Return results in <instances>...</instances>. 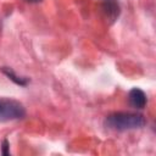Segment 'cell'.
<instances>
[{
  "instance_id": "6da1fadb",
  "label": "cell",
  "mask_w": 156,
  "mask_h": 156,
  "mask_svg": "<svg viewBox=\"0 0 156 156\" xmlns=\"http://www.w3.org/2000/svg\"><path fill=\"white\" fill-rule=\"evenodd\" d=\"M146 119L140 113L132 112H115L106 117L105 126L115 130H129L144 127Z\"/></svg>"
},
{
  "instance_id": "7a4b0ae2",
  "label": "cell",
  "mask_w": 156,
  "mask_h": 156,
  "mask_svg": "<svg viewBox=\"0 0 156 156\" xmlns=\"http://www.w3.org/2000/svg\"><path fill=\"white\" fill-rule=\"evenodd\" d=\"M26 116L24 106L13 99L0 98V121L21 119Z\"/></svg>"
},
{
  "instance_id": "3957f363",
  "label": "cell",
  "mask_w": 156,
  "mask_h": 156,
  "mask_svg": "<svg viewBox=\"0 0 156 156\" xmlns=\"http://www.w3.org/2000/svg\"><path fill=\"white\" fill-rule=\"evenodd\" d=\"M128 100L132 107L134 108H144L146 105V95L139 88H133L128 94Z\"/></svg>"
},
{
  "instance_id": "277c9868",
  "label": "cell",
  "mask_w": 156,
  "mask_h": 156,
  "mask_svg": "<svg viewBox=\"0 0 156 156\" xmlns=\"http://www.w3.org/2000/svg\"><path fill=\"white\" fill-rule=\"evenodd\" d=\"M104 11L106 12V16L111 20V21H115L118 15H119V7H118V4L116 2V0H104Z\"/></svg>"
},
{
  "instance_id": "5b68a950",
  "label": "cell",
  "mask_w": 156,
  "mask_h": 156,
  "mask_svg": "<svg viewBox=\"0 0 156 156\" xmlns=\"http://www.w3.org/2000/svg\"><path fill=\"white\" fill-rule=\"evenodd\" d=\"M1 71H2V73L9 78V79H11L15 84H17V85H21V87H26L27 84H28V78H26V77H21V76H17L16 73H15V71L12 69V68H10V67H2L1 68Z\"/></svg>"
},
{
  "instance_id": "8992f818",
  "label": "cell",
  "mask_w": 156,
  "mask_h": 156,
  "mask_svg": "<svg viewBox=\"0 0 156 156\" xmlns=\"http://www.w3.org/2000/svg\"><path fill=\"white\" fill-rule=\"evenodd\" d=\"M10 144H9V140L7 139H4L2 140V145H1V154L5 155V156H9L10 155Z\"/></svg>"
},
{
  "instance_id": "52a82bcc",
  "label": "cell",
  "mask_w": 156,
  "mask_h": 156,
  "mask_svg": "<svg viewBox=\"0 0 156 156\" xmlns=\"http://www.w3.org/2000/svg\"><path fill=\"white\" fill-rule=\"evenodd\" d=\"M26 1H28V2H40L41 0H26Z\"/></svg>"
}]
</instances>
